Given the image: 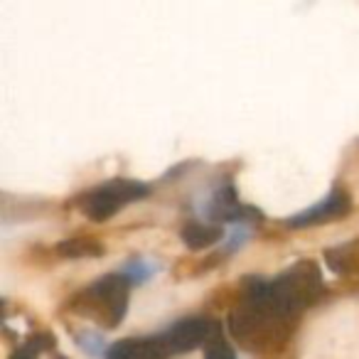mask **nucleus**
<instances>
[{
  "mask_svg": "<svg viewBox=\"0 0 359 359\" xmlns=\"http://www.w3.org/2000/svg\"><path fill=\"white\" fill-rule=\"evenodd\" d=\"M295 320L283 315L266 293V280L249 276L241 283L239 305L229 315V332L241 349L251 354L276 352L290 339Z\"/></svg>",
  "mask_w": 359,
  "mask_h": 359,
  "instance_id": "f257e3e1",
  "label": "nucleus"
},
{
  "mask_svg": "<svg viewBox=\"0 0 359 359\" xmlns=\"http://www.w3.org/2000/svg\"><path fill=\"white\" fill-rule=\"evenodd\" d=\"M130 280L121 271L106 273L74 293L67 303V310L79 318H86L104 330H116L128 313Z\"/></svg>",
  "mask_w": 359,
  "mask_h": 359,
  "instance_id": "f03ea898",
  "label": "nucleus"
},
{
  "mask_svg": "<svg viewBox=\"0 0 359 359\" xmlns=\"http://www.w3.org/2000/svg\"><path fill=\"white\" fill-rule=\"evenodd\" d=\"M266 293L280 313L298 323L300 315L323 298L325 283L313 261H298L273 280H266Z\"/></svg>",
  "mask_w": 359,
  "mask_h": 359,
  "instance_id": "7ed1b4c3",
  "label": "nucleus"
},
{
  "mask_svg": "<svg viewBox=\"0 0 359 359\" xmlns=\"http://www.w3.org/2000/svg\"><path fill=\"white\" fill-rule=\"evenodd\" d=\"M150 195V187L140 180L130 177H114L104 185H96L91 190L81 192L76 197V207L89 217L91 222H106L121 212L123 207L140 202Z\"/></svg>",
  "mask_w": 359,
  "mask_h": 359,
  "instance_id": "20e7f679",
  "label": "nucleus"
},
{
  "mask_svg": "<svg viewBox=\"0 0 359 359\" xmlns=\"http://www.w3.org/2000/svg\"><path fill=\"white\" fill-rule=\"evenodd\" d=\"M215 327H217L215 320L202 318V315H192V318H182L175 325H170L168 330H163L160 339H163L170 357H175V354H185L197 347H205L210 342Z\"/></svg>",
  "mask_w": 359,
  "mask_h": 359,
  "instance_id": "39448f33",
  "label": "nucleus"
},
{
  "mask_svg": "<svg viewBox=\"0 0 359 359\" xmlns=\"http://www.w3.org/2000/svg\"><path fill=\"white\" fill-rule=\"evenodd\" d=\"M205 212L212 219V224H222V222H234V224H241V222H261L259 210L241 205L234 185H222L219 190L212 192V197L207 200Z\"/></svg>",
  "mask_w": 359,
  "mask_h": 359,
  "instance_id": "423d86ee",
  "label": "nucleus"
},
{
  "mask_svg": "<svg viewBox=\"0 0 359 359\" xmlns=\"http://www.w3.org/2000/svg\"><path fill=\"white\" fill-rule=\"evenodd\" d=\"M352 210V200L349 195L342 190V187H332L330 195L325 197L323 202L318 205L308 207V210L298 212V215L290 217L285 224L293 226V229H305V226H313V224H325V222H332V219H344Z\"/></svg>",
  "mask_w": 359,
  "mask_h": 359,
  "instance_id": "0eeeda50",
  "label": "nucleus"
},
{
  "mask_svg": "<svg viewBox=\"0 0 359 359\" xmlns=\"http://www.w3.org/2000/svg\"><path fill=\"white\" fill-rule=\"evenodd\" d=\"M106 359H170L160 334L150 337H126L111 344Z\"/></svg>",
  "mask_w": 359,
  "mask_h": 359,
  "instance_id": "6e6552de",
  "label": "nucleus"
},
{
  "mask_svg": "<svg viewBox=\"0 0 359 359\" xmlns=\"http://www.w3.org/2000/svg\"><path fill=\"white\" fill-rule=\"evenodd\" d=\"M180 236H182V241H185V246L190 251H202L219 244L224 239V229L219 224H207V222L190 219L180 229Z\"/></svg>",
  "mask_w": 359,
  "mask_h": 359,
  "instance_id": "1a4fd4ad",
  "label": "nucleus"
},
{
  "mask_svg": "<svg viewBox=\"0 0 359 359\" xmlns=\"http://www.w3.org/2000/svg\"><path fill=\"white\" fill-rule=\"evenodd\" d=\"M55 251L62 259H99L106 249L101 241L91 239V236H72V239L57 244Z\"/></svg>",
  "mask_w": 359,
  "mask_h": 359,
  "instance_id": "9d476101",
  "label": "nucleus"
},
{
  "mask_svg": "<svg viewBox=\"0 0 359 359\" xmlns=\"http://www.w3.org/2000/svg\"><path fill=\"white\" fill-rule=\"evenodd\" d=\"M327 264L334 273H352V271H359V244L349 241V244H342L337 249H327Z\"/></svg>",
  "mask_w": 359,
  "mask_h": 359,
  "instance_id": "9b49d317",
  "label": "nucleus"
},
{
  "mask_svg": "<svg viewBox=\"0 0 359 359\" xmlns=\"http://www.w3.org/2000/svg\"><path fill=\"white\" fill-rule=\"evenodd\" d=\"M52 347V334L50 332H35L32 337H27L20 347L15 349L13 359H37V354Z\"/></svg>",
  "mask_w": 359,
  "mask_h": 359,
  "instance_id": "f8f14e48",
  "label": "nucleus"
},
{
  "mask_svg": "<svg viewBox=\"0 0 359 359\" xmlns=\"http://www.w3.org/2000/svg\"><path fill=\"white\" fill-rule=\"evenodd\" d=\"M205 359H236L234 347L226 342V337L222 334L219 325H217L215 332H212L210 342L205 344Z\"/></svg>",
  "mask_w": 359,
  "mask_h": 359,
  "instance_id": "ddd939ff",
  "label": "nucleus"
},
{
  "mask_svg": "<svg viewBox=\"0 0 359 359\" xmlns=\"http://www.w3.org/2000/svg\"><path fill=\"white\" fill-rule=\"evenodd\" d=\"M155 269H158L155 264H150V261L138 259V256H135V259H130L128 264H126L123 269H121V273H123L126 278L130 280V285H133V283H145V280H148L150 276H153Z\"/></svg>",
  "mask_w": 359,
  "mask_h": 359,
  "instance_id": "4468645a",
  "label": "nucleus"
},
{
  "mask_svg": "<svg viewBox=\"0 0 359 359\" xmlns=\"http://www.w3.org/2000/svg\"><path fill=\"white\" fill-rule=\"evenodd\" d=\"M55 359H67V357H60V354H57V357Z\"/></svg>",
  "mask_w": 359,
  "mask_h": 359,
  "instance_id": "2eb2a0df",
  "label": "nucleus"
}]
</instances>
